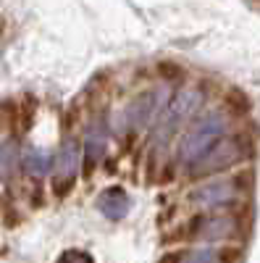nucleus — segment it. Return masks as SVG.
<instances>
[{"label": "nucleus", "mask_w": 260, "mask_h": 263, "mask_svg": "<svg viewBox=\"0 0 260 263\" xmlns=\"http://www.w3.org/2000/svg\"><path fill=\"white\" fill-rule=\"evenodd\" d=\"M229 129H231V116L226 111H218V108L208 111L182 135L176 145V161L187 168H194L224 137H229Z\"/></svg>", "instance_id": "1"}, {"label": "nucleus", "mask_w": 260, "mask_h": 263, "mask_svg": "<svg viewBox=\"0 0 260 263\" xmlns=\"http://www.w3.org/2000/svg\"><path fill=\"white\" fill-rule=\"evenodd\" d=\"M205 103V95L197 84H187V87H179L176 92L171 95L166 111L161 116V121L153 126V145L155 150H163L168 142H171V135L176 132L184 121H189L194 114L200 111V105Z\"/></svg>", "instance_id": "2"}, {"label": "nucleus", "mask_w": 260, "mask_h": 263, "mask_svg": "<svg viewBox=\"0 0 260 263\" xmlns=\"http://www.w3.org/2000/svg\"><path fill=\"white\" fill-rule=\"evenodd\" d=\"M250 158H252V140L247 135H229L215 145L197 166L189 168V177L208 182L215 174H224L234 166H242Z\"/></svg>", "instance_id": "3"}, {"label": "nucleus", "mask_w": 260, "mask_h": 263, "mask_svg": "<svg viewBox=\"0 0 260 263\" xmlns=\"http://www.w3.org/2000/svg\"><path fill=\"white\" fill-rule=\"evenodd\" d=\"M171 95H173V92L168 90V84H161V87H153V90L139 92L132 103L126 105V111H124L126 126L134 129V132H142V129H147V126H155L153 121L166 111Z\"/></svg>", "instance_id": "4"}, {"label": "nucleus", "mask_w": 260, "mask_h": 263, "mask_svg": "<svg viewBox=\"0 0 260 263\" xmlns=\"http://www.w3.org/2000/svg\"><path fill=\"white\" fill-rule=\"evenodd\" d=\"M236 229L239 224L231 213H203L189 221V239H197V242H205V248H213L231 239Z\"/></svg>", "instance_id": "5"}, {"label": "nucleus", "mask_w": 260, "mask_h": 263, "mask_svg": "<svg viewBox=\"0 0 260 263\" xmlns=\"http://www.w3.org/2000/svg\"><path fill=\"white\" fill-rule=\"evenodd\" d=\"M236 200V184L234 179H208L200 187H194L187 192V203L200 208V211H213L224 208Z\"/></svg>", "instance_id": "6"}, {"label": "nucleus", "mask_w": 260, "mask_h": 263, "mask_svg": "<svg viewBox=\"0 0 260 263\" xmlns=\"http://www.w3.org/2000/svg\"><path fill=\"white\" fill-rule=\"evenodd\" d=\"M79 163H82V153H79L76 140H66L58 153V158H55V195L58 197H63L74 187Z\"/></svg>", "instance_id": "7"}, {"label": "nucleus", "mask_w": 260, "mask_h": 263, "mask_svg": "<svg viewBox=\"0 0 260 263\" xmlns=\"http://www.w3.org/2000/svg\"><path fill=\"white\" fill-rule=\"evenodd\" d=\"M97 208L105 218H111V221H121L126 218L129 208H132V197L126 195L124 187H108L100 197H97Z\"/></svg>", "instance_id": "8"}, {"label": "nucleus", "mask_w": 260, "mask_h": 263, "mask_svg": "<svg viewBox=\"0 0 260 263\" xmlns=\"http://www.w3.org/2000/svg\"><path fill=\"white\" fill-rule=\"evenodd\" d=\"M105 153H108V137H105L103 126L95 121L90 126V132H87V140H84V163H87L84 168H87V174L95 168V163L103 161Z\"/></svg>", "instance_id": "9"}, {"label": "nucleus", "mask_w": 260, "mask_h": 263, "mask_svg": "<svg viewBox=\"0 0 260 263\" xmlns=\"http://www.w3.org/2000/svg\"><path fill=\"white\" fill-rule=\"evenodd\" d=\"M21 163H24V171L29 177H45V174L55 166L53 153L50 150H39V147H29L21 156Z\"/></svg>", "instance_id": "10"}, {"label": "nucleus", "mask_w": 260, "mask_h": 263, "mask_svg": "<svg viewBox=\"0 0 260 263\" xmlns=\"http://www.w3.org/2000/svg\"><path fill=\"white\" fill-rule=\"evenodd\" d=\"M252 111V103H250V98L242 92V90H229L226 92V114L229 116H234V119H242V116H247Z\"/></svg>", "instance_id": "11"}, {"label": "nucleus", "mask_w": 260, "mask_h": 263, "mask_svg": "<svg viewBox=\"0 0 260 263\" xmlns=\"http://www.w3.org/2000/svg\"><path fill=\"white\" fill-rule=\"evenodd\" d=\"M182 263H224V255L215 248H189L182 250Z\"/></svg>", "instance_id": "12"}, {"label": "nucleus", "mask_w": 260, "mask_h": 263, "mask_svg": "<svg viewBox=\"0 0 260 263\" xmlns=\"http://www.w3.org/2000/svg\"><path fill=\"white\" fill-rule=\"evenodd\" d=\"M16 166H18V145L16 140H6L0 145V168H3V174H11Z\"/></svg>", "instance_id": "13"}, {"label": "nucleus", "mask_w": 260, "mask_h": 263, "mask_svg": "<svg viewBox=\"0 0 260 263\" xmlns=\"http://www.w3.org/2000/svg\"><path fill=\"white\" fill-rule=\"evenodd\" d=\"M158 74H161V79H163L166 84L184 79V69H182L179 63H173V61H161V63H158Z\"/></svg>", "instance_id": "14"}, {"label": "nucleus", "mask_w": 260, "mask_h": 263, "mask_svg": "<svg viewBox=\"0 0 260 263\" xmlns=\"http://www.w3.org/2000/svg\"><path fill=\"white\" fill-rule=\"evenodd\" d=\"M58 263H95V260H92L90 253H84V250H66L58 258Z\"/></svg>", "instance_id": "15"}, {"label": "nucleus", "mask_w": 260, "mask_h": 263, "mask_svg": "<svg viewBox=\"0 0 260 263\" xmlns=\"http://www.w3.org/2000/svg\"><path fill=\"white\" fill-rule=\"evenodd\" d=\"M158 263H182V250H171V253H166Z\"/></svg>", "instance_id": "16"}]
</instances>
